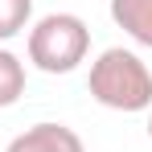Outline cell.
Returning <instances> with one entry per match:
<instances>
[{"label":"cell","instance_id":"6da1fadb","mask_svg":"<svg viewBox=\"0 0 152 152\" xmlns=\"http://www.w3.org/2000/svg\"><path fill=\"white\" fill-rule=\"evenodd\" d=\"M91 99L103 103L107 111H148L152 107V70L140 62V53L124 50V45H111L91 62Z\"/></svg>","mask_w":152,"mask_h":152},{"label":"cell","instance_id":"7a4b0ae2","mask_svg":"<svg viewBox=\"0 0 152 152\" xmlns=\"http://www.w3.org/2000/svg\"><path fill=\"white\" fill-rule=\"evenodd\" d=\"M25 50L41 74H70L91 53V29L74 12H45L41 21L29 25Z\"/></svg>","mask_w":152,"mask_h":152},{"label":"cell","instance_id":"3957f363","mask_svg":"<svg viewBox=\"0 0 152 152\" xmlns=\"http://www.w3.org/2000/svg\"><path fill=\"white\" fill-rule=\"evenodd\" d=\"M4 152H86V144L66 124H33L21 136H12Z\"/></svg>","mask_w":152,"mask_h":152},{"label":"cell","instance_id":"277c9868","mask_svg":"<svg viewBox=\"0 0 152 152\" xmlns=\"http://www.w3.org/2000/svg\"><path fill=\"white\" fill-rule=\"evenodd\" d=\"M111 21L136 45L152 50V0H111Z\"/></svg>","mask_w":152,"mask_h":152},{"label":"cell","instance_id":"5b68a950","mask_svg":"<svg viewBox=\"0 0 152 152\" xmlns=\"http://www.w3.org/2000/svg\"><path fill=\"white\" fill-rule=\"evenodd\" d=\"M21 95H25V62L0 45V107H12Z\"/></svg>","mask_w":152,"mask_h":152},{"label":"cell","instance_id":"8992f818","mask_svg":"<svg viewBox=\"0 0 152 152\" xmlns=\"http://www.w3.org/2000/svg\"><path fill=\"white\" fill-rule=\"evenodd\" d=\"M33 21V0H0V41H12Z\"/></svg>","mask_w":152,"mask_h":152},{"label":"cell","instance_id":"52a82bcc","mask_svg":"<svg viewBox=\"0 0 152 152\" xmlns=\"http://www.w3.org/2000/svg\"><path fill=\"white\" fill-rule=\"evenodd\" d=\"M148 136H152V115H148Z\"/></svg>","mask_w":152,"mask_h":152}]
</instances>
